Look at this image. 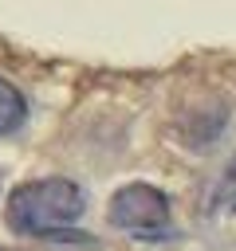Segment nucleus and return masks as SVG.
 <instances>
[{
	"instance_id": "f257e3e1",
	"label": "nucleus",
	"mask_w": 236,
	"mask_h": 251,
	"mask_svg": "<svg viewBox=\"0 0 236 251\" xmlns=\"http://www.w3.org/2000/svg\"><path fill=\"white\" fill-rule=\"evenodd\" d=\"M87 196L67 176L28 180L8 196V227L20 235H59L63 227L79 224Z\"/></svg>"
},
{
	"instance_id": "f03ea898",
	"label": "nucleus",
	"mask_w": 236,
	"mask_h": 251,
	"mask_svg": "<svg viewBox=\"0 0 236 251\" xmlns=\"http://www.w3.org/2000/svg\"><path fill=\"white\" fill-rule=\"evenodd\" d=\"M106 220H110L114 227H122V231L146 235V231H157V227L169 224V200H165L161 188L134 180V184H126V188H118V192L110 196Z\"/></svg>"
},
{
	"instance_id": "7ed1b4c3",
	"label": "nucleus",
	"mask_w": 236,
	"mask_h": 251,
	"mask_svg": "<svg viewBox=\"0 0 236 251\" xmlns=\"http://www.w3.org/2000/svg\"><path fill=\"white\" fill-rule=\"evenodd\" d=\"M24 118H28V102H24V94H20L12 82L0 78V137L16 133V129L24 126Z\"/></svg>"
},
{
	"instance_id": "20e7f679",
	"label": "nucleus",
	"mask_w": 236,
	"mask_h": 251,
	"mask_svg": "<svg viewBox=\"0 0 236 251\" xmlns=\"http://www.w3.org/2000/svg\"><path fill=\"white\" fill-rule=\"evenodd\" d=\"M216 204L236 212V157L228 161V169L220 173V184H216Z\"/></svg>"
}]
</instances>
